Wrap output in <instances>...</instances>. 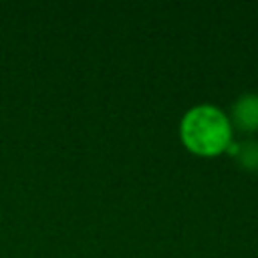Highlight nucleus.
<instances>
[{
  "instance_id": "obj_3",
  "label": "nucleus",
  "mask_w": 258,
  "mask_h": 258,
  "mask_svg": "<svg viewBox=\"0 0 258 258\" xmlns=\"http://www.w3.org/2000/svg\"><path fill=\"white\" fill-rule=\"evenodd\" d=\"M228 151L238 159V163L250 171H258V141H244L234 143L228 147Z\"/></svg>"
},
{
  "instance_id": "obj_2",
  "label": "nucleus",
  "mask_w": 258,
  "mask_h": 258,
  "mask_svg": "<svg viewBox=\"0 0 258 258\" xmlns=\"http://www.w3.org/2000/svg\"><path fill=\"white\" fill-rule=\"evenodd\" d=\"M232 121L242 131L258 129V93H246L232 105Z\"/></svg>"
},
{
  "instance_id": "obj_1",
  "label": "nucleus",
  "mask_w": 258,
  "mask_h": 258,
  "mask_svg": "<svg viewBox=\"0 0 258 258\" xmlns=\"http://www.w3.org/2000/svg\"><path fill=\"white\" fill-rule=\"evenodd\" d=\"M179 137L191 153L212 157L232 145V121L214 105H196L183 115Z\"/></svg>"
}]
</instances>
